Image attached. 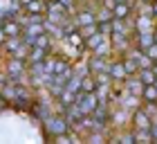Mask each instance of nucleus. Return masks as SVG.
<instances>
[{"label": "nucleus", "instance_id": "nucleus-7", "mask_svg": "<svg viewBox=\"0 0 157 144\" xmlns=\"http://www.w3.org/2000/svg\"><path fill=\"white\" fill-rule=\"evenodd\" d=\"M151 117H148V113L144 110V108H135V110L130 113V126L135 128V131H139V128H151Z\"/></svg>", "mask_w": 157, "mask_h": 144}, {"label": "nucleus", "instance_id": "nucleus-4", "mask_svg": "<svg viewBox=\"0 0 157 144\" xmlns=\"http://www.w3.org/2000/svg\"><path fill=\"white\" fill-rule=\"evenodd\" d=\"M74 23H76V27L81 30V27H85V25H92V23H97V11L92 9V7L85 2L83 7H78L76 9V14H74Z\"/></svg>", "mask_w": 157, "mask_h": 144}, {"label": "nucleus", "instance_id": "nucleus-6", "mask_svg": "<svg viewBox=\"0 0 157 144\" xmlns=\"http://www.w3.org/2000/svg\"><path fill=\"white\" fill-rule=\"evenodd\" d=\"M108 72L112 77V83H124L128 74L124 70V63H121V56H110V63H108Z\"/></svg>", "mask_w": 157, "mask_h": 144}, {"label": "nucleus", "instance_id": "nucleus-16", "mask_svg": "<svg viewBox=\"0 0 157 144\" xmlns=\"http://www.w3.org/2000/svg\"><path fill=\"white\" fill-rule=\"evenodd\" d=\"M76 95H78L76 90H72V88H67V86H65V88H63V92H61L56 99H59L63 106H72V104L76 102Z\"/></svg>", "mask_w": 157, "mask_h": 144}, {"label": "nucleus", "instance_id": "nucleus-30", "mask_svg": "<svg viewBox=\"0 0 157 144\" xmlns=\"http://www.w3.org/2000/svg\"><path fill=\"white\" fill-rule=\"evenodd\" d=\"M153 36H155V43H157V27H155V32H153Z\"/></svg>", "mask_w": 157, "mask_h": 144}, {"label": "nucleus", "instance_id": "nucleus-26", "mask_svg": "<svg viewBox=\"0 0 157 144\" xmlns=\"http://www.w3.org/2000/svg\"><path fill=\"white\" fill-rule=\"evenodd\" d=\"M151 135H153V142H157V119L151 124Z\"/></svg>", "mask_w": 157, "mask_h": 144}, {"label": "nucleus", "instance_id": "nucleus-10", "mask_svg": "<svg viewBox=\"0 0 157 144\" xmlns=\"http://www.w3.org/2000/svg\"><path fill=\"white\" fill-rule=\"evenodd\" d=\"M135 2H137V0H130V2H117L115 9H112V18H121V20L132 18L135 16Z\"/></svg>", "mask_w": 157, "mask_h": 144}, {"label": "nucleus", "instance_id": "nucleus-33", "mask_svg": "<svg viewBox=\"0 0 157 144\" xmlns=\"http://www.w3.org/2000/svg\"><path fill=\"white\" fill-rule=\"evenodd\" d=\"M0 56H2V45H0Z\"/></svg>", "mask_w": 157, "mask_h": 144}, {"label": "nucleus", "instance_id": "nucleus-29", "mask_svg": "<svg viewBox=\"0 0 157 144\" xmlns=\"http://www.w3.org/2000/svg\"><path fill=\"white\" fill-rule=\"evenodd\" d=\"M153 72H155V74H157V61L153 63Z\"/></svg>", "mask_w": 157, "mask_h": 144}, {"label": "nucleus", "instance_id": "nucleus-28", "mask_svg": "<svg viewBox=\"0 0 157 144\" xmlns=\"http://www.w3.org/2000/svg\"><path fill=\"white\" fill-rule=\"evenodd\" d=\"M153 16L157 18V0H153Z\"/></svg>", "mask_w": 157, "mask_h": 144}, {"label": "nucleus", "instance_id": "nucleus-5", "mask_svg": "<svg viewBox=\"0 0 157 144\" xmlns=\"http://www.w3.org/2000/svg\"><path fill=\"white\" fill-rule=\"evenodd\" d=\"M110 43H112V54L124 56L128 50L132 47V36H128V34H115V32H112L110 34Z\"/></svg>", "mask_w": 157, "mask_h": 144}, {"label": "nucleus", "instance_id": "nucleus-8", "mask_svg": "<svg viewBox=\"0 0 157 144\" xmlns=\"http://www.w3.org/2000/svg\"><path fill=\"white\" fill-rule=\"evenodd\" d=\"M155 27H157V18L155 16L135 14V32H155Z\"/></svg>", "mask_w": 157, "mask_h": 144}, {"label": "nucleus", "instance_id": "nucleus-24", "mask_svg": "<svg viewBox=\"0 0 157 144\" xmlns=\"http://www.w3.org/2000/svg\"><path fill=\"white\" fill-rule=\"evenodd\" d=\"M144 52H146L148 56H151V61L155 63V61H157V43H153V45H151V47H146V50H144Z\"/></svg>", "mask_w": 157, "mask_h": 144}, {"label": "nucleus", "instance_id": "nucleus-27", "mask_svg": "<svg viewBox=\"0 0 157 144\" xmlns=\"http://www.w3.org/2000/svg\"><path fill=\"white\" fill-rule=\"evenodd\" d=\"M5 41H7V32H5L2 23H0V45H5Z\"/></svg>", "mask_w": 157, "mask_h": 144}, {"label": "nucleus", "instance_id": "nucleus-31", "mask_svg": "<svg viewBox=\"0 0 157 144\" xmlns=\"http://www.w3.org/2000/svg\"><path fill=\"white\" fill-rule=\"evenodd\" d=\"M76 2H78V5H85V2H88V0H76Z\"/></svg>", "mask_w": 157, "mask_h": 144}, {"label": "nucleus", "instance_id": "nucleus-25", "mask_svg": "<svg viewBox=\"0 0 157 144\" xmlns=\"http://www.w3.org/2000/svg\"><path fill=\"white\" fill-rule=\"evenodd\" d=\"M7 81H9V74H7V72H5L2 68H0V88H2V86H5Z\"/></svg>", "mask_w": 157, "mask_h": 144}, {"label": "nucleus", "instance_id": "nucleus-20", "mask_svg": "<svg viewBox=\"0 0 157 144\" xmlns=\"http://www.w3.org/2000/svg\"><path fill=\"white\" fill-rule=\"evenodd\" d=\"M137 77H139V81L144 83V86H148V83H155V79H157V74L153 72V68H141V70L137 72Z\"/></svg>", "mask_w": 157, "mask_h": 144}, {"label": "nucleus", "instance_id": "nucleus-9", "mask_svg": "<svg viewBox=\"0 0 157 144\" xmlns=\"http://www.w3.org/2000/svg\"><path fill=\"white\" fill-rule=\"evenodd\" d=\"M108 63H110V56H99V54H90V59H88V72H90V74H97V72H103V70H108Z\"/></svg>", "mask_w": 157, "mask_h": 144}, {"label": "nucleus", "instance_id": "nucleus-32", "mask_svg": "<svg viewBox=\"0 0 157 144\" xmlns=\"http://www.w3.org/2000/svg\"><path fill=\"white\" fill-rule=\"evenodd\" d=\"M141 2H153V0H141Z\"/></svg>", "mask_w": 157, "mask_h": 144}, {"label": "nucleus", "instance_id": "nucleus-18", "mask_svg": "<svg viewBox=\"0 0 157 144\" xmlns=\"http://www.w3.org/2000/svg\"><path fill=\"white\" fill-rule=\"evenodd\" d=\"M110 88H112V83H110V86H97L94 95H97V99H99V104H112Z\"/></svg>", "mask_w": 157, "mask_h": 144}, {"label": "nucleus", "instance_id": "nucleus-1", "mask_svg": "<svg viewBox=\"0 0 157 144\" xmlns=\"http://www.w3.org/2000/svg\"><path fill=\"white\" fill-rule=\"evenodd\" d=\"M43 128H45V133H47V140H52L54 135H59V133H67V119H65V115H59V113H52V115H47L45 119H43Z\"/></svg>", "mask_w": 157, "mask_h": 144}, {"label": "nucleus", "instance_id": "nucleus-3", "mask_svg": "<svg viewBox=\"0 0 157 144\" xmlns=\"http://www.w3.org/2000/svg\"><path fill=\"white\" fill-rule=\"evenodd\" d=\"M74 104L81 108L83 115H92V113L97 110V106H99V99H97L94 92H78Z\"/></svg>", "mask_w": 157, "mask_h": 144}, {"label": "nucleus", "instance_id": "nucleus-12", "mask_svg": "<svg viewBox=\"0 0 157 144\" xmlns=\"http://www.w3.org/2000/svg\"><path fill=\"white\" fill-rule=\"evenodd\" d=\"M132 38H135V47H139V50H146V47H151L155 43L153 32H135Z\"/></svg>", "mask_w": 157, "mask_h": 144}, {"label": "nucleus", "instance_id": "nucleus-14", "mask_svg": "<svg viewBox=\"0 0 157 144\" xmlns=\"http://www.w3.org/2000/svg\"><path fill=\"white\" fill-rule=\"evenodd\" d=\"M81 117H83V113H81V108H78L76 104H72V106L65 108V119H67L70 126H76L78 122H81Z\"/></svg>", "mask_w": 157, "mask_h": 144}, {"label": "nucleus", "instance_id": "nucleus-15", "mask_svg": "<svg viewBox=\"0 0 157 144\" xmlns=\"http://www.w3.org/2000/svg\"><path fill=\"white\" fill-rule=\"evenodd\" d=\"M121 63H124V70H126V74H128V77H135V74L139 72L137 61H135L130 54H124V56H121Z\"/></svg>", "mask_w": 157, "mask_h": 144}, {"label": "nucleus", "instance_id": "nucleus-22", "mask_svg": "<svg viewBox=\"0 0 157 144\" xmlns=\"http://www.w3.org/2000/svg\"><path fill=\"white\" fill-rule=\"evenodd\" d=\"M101 20H112V11L105 9V7H99L97 9V23H101Z\"/></svg>", "mask_w": 157, "mask_h": 144}, {"label": "nucleus", "instance_id": "nucleus-21", "mask_svg": "<svg viewBox=\"0 0 157 144\" xmlns=\"http://www.w3.org/2000/svg\"><path fill=\"white\" fill-rule=\"evenodd\" d=\"M141 102L148 104V102H157V88L153 83H148L144 86V90H141Z\"/></svg>", "mask_w": 157, "mask_h": 144}, {"label": "nucleus", "instance_id": "nucleus-17", "mask_svg": "<svg viewBox=\"0 0 157 144\" xmlns=\"http://www.w3.org/2000/svg\"><path fill=\"white\" fill-rule=\"evenodd\" d=\"M23 43H25V38H23V36H9V38L5 41L2 50H7V54H13V52H16V50H18L20 45H23Z\"/></svg>", "mask_w": 157, "mask_h": 144}, {"label": "nucleus", "instance_id": "nucleus-19", "mask_svg": "<svg viewBox=\"0 0 157 144\" xmlns=\"http://www.w3.org/2000/svg\"><path fill=\"white\" fill-rule=\"evenodd\" d=\"M94 90H97V79L92 77L90 72L83 74L81 77V92H94Z\"/></svg>", "mask_w": 157, "mask_h": 144}, {"label": "nucleus", "instance_id": "nucleus-34", "mask_svg": "<svg viewBox=\"0 0 157 144\" xmlns=\"http://www.w3.org/2000/svg\"><path fill=\"white\" fill-rule=\"evenodd\" d=\"M153 86H155V88H157V79H155V83H153Z\"/></svg>", "mask_w": 157, "mask_h": 144}, {"label": "nucleus", "instance_id": "nucleus-13", "mask_svg": "<svg viewBox=\"0 0 157 144\" xmlns=\"http://www.w3.org/2000/svg\"><path fill=\"white\" fill-rule=\"evenodd\" d=\"M23 9H25L27 14H38V16H45L47 0H29L27 5H23Z\"/></svg>", "mask_w": 157, "mask_h": 144}, {"label": "nucleus", "instance_id": "nucleus-2", "mask_svg": "<svg viewBox=\"0 0 157 144\" xmlns=\"http://www.w3.org/2000/svg\"><path fill=\"white\" fill-rule=\"evenodd\" d=\"M2 70L7 72V74H9V79H18V77L27 74L29 66H27V61H25V59H16V56H9Z\"/></svg>", "mask_w": 157, "mask_h": 144}, {"label": "nucleus", "instance_id": "nucleus-23", "mask_svg": "<svg viewBox=\"0 0 157 144\" xmlns=\"http://www.w3.org/2000/svg\"><path fill=\"white\" fill-rule=\"evenodd\" d=\"M99 32H101L103 36H110L112 34V20H101V23H97Z\"/></svg>", "mask_w": 157, "mask_h": 144}, {"label": "nucleus", "instance_id": "nucleus-11", "mask_svg": "<svg viewBox=\"0 0 157 144\" xmlns=\"http://www.w3.org/2000/svg\"><path fill=\"white\" fill-rule=\"evenodd\" d=\"M49 52L47 50H43V47H38V45H32L29 47V54H27V66H38V63H43V59H45Z\"/></svg>", "mask_w": 157, "mask_h": 144}]
</instances>
